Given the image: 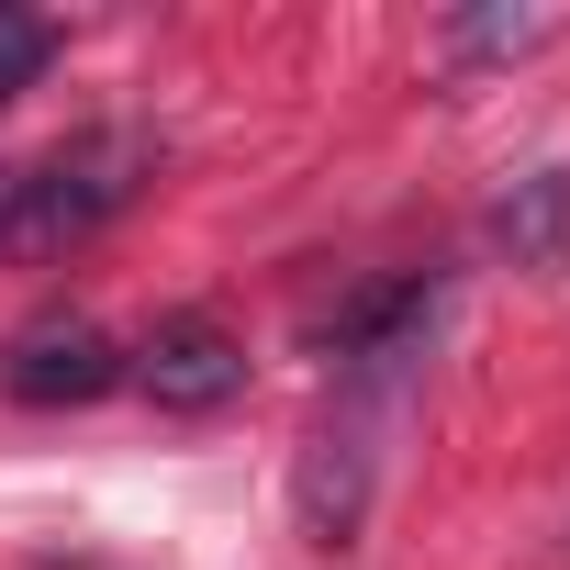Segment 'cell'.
<instances>
[{
    "mask_svg": "<svg viewBox=\"0 0 570 570\" xmlns=\"http://www.w3.org/2000/svg\"><path fill=\"white\" fill-rule=\"evenodd\" d=\"M157 179V146L146 135H68L46 146L12 190H0V257H23V268H57L68 246H90L112 213H135V190Z\"/></svg>",
    "mask_w": 570,
    "mask_h": 570,
    "instance_id": "6da1fadb",
    "label": "cell"
},
{
    "mask_svg": "<svg viewBox=\"0 0 570 570\" xmlns=\"http://www.w3.org/2000/svg\"><path fill=\"white\" fill-rule=\"evenodd\" d=\"M124 381V347L90 325V314H35L12 347H0V392L35 403V414H68V403H101Z\"/></svg>",
    "mask_w": 570,
    "mask_h": 570,
    "instance_id": "3957f363",
    "label": "cell"
},
{
    "mask_svg": "<svg viewBox=\"0 0 570 570\" xmlns=\"http://www.w3.org/2000/svg\"><path fill=\"white\" fill-rule=\"evenodd\" d=\"M492 246H503L514 268H559V257H570V168L514 179V190L492 202Z\"/></svg>",
    "mask_w": 570,
    "mask_h": 570,
    "instance_id": "277c9868",
    "label": "cell"
},
{
    "mask_svg": "<svg viewBox=\"0 0 570 570\" xmlns=\"http://www.w3.org/2000/svg\"><path fill=\"white\" fill-rule=\"evenodd\" d=\"M537 35H548L537 12H525V23H448V46H459V57H514V46H537Z\"/></svg>",
    "mask_w": 570,
    "mask_h": 570,
    "instance_id": "8992f818",
    "label": "cell"
},
{
    "mask_svg": "<svg viewBox=\"0 0 570 570\" xmlns=\"http://www.w3.org/2000/svg\"><path fill=\"white\" fill-rule=\"evenodd\" d=\"M124 381H135L157 414H224V403L246 392V336H235V314L179 303V314L146 325V347L124 358Z\"/></svg>",
    "mask_w": 570,
    "mask_h": 570,
    "instance_id": "7a4b0ae2",
    "label": "cell"
},
{
    "mask_svg": "<svg viewBox=\"0 0 570 570\" xmlns=\"http://www.w3.org/2000/svg\"><path fill=\"white\" fill-rule=\"evenodd\" d=\"M46 57H57V23H46V12H0V101L35 90V79H46Z\"/></svg>",
    "mask_w": 570,
    "mask_h": 570,
    "instance_id": "5b68a950",
    "label": "cell"
}]
</instances>
